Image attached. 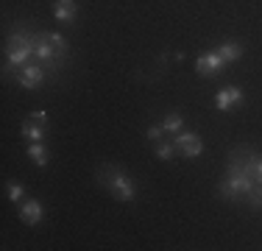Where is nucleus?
<instances>
[{
  "mask_svg": "<svg viewBox=\"0 0 262 251\" xmlns=\"http://www.w3.org/2000/svg\"><path fill=\"white\" fill-rule=\"evenodd\" d=\"M257 151L240 145L229 154V168H226V179L217 184V196L226 201H237L240 196H248L257 184Z\"/></svg>",
  "mask_w": 262,
  "mask_h": 251,
  "instance_id": "1",
  "label": "nucleus"
},
{
  "mask_svg": "<svg viewBox=\"0 0 262 251\" xmlns=\"http://www.w3.org/2000/svg\"><path fill=\"white\" fill-rule=\"evenodd\" d=\"M36 39H39V34H34V31H26V28H17L9 34V39H6V70H11V67H23L28 65V61H34V53H36Z\"/></svg>",
  "mask_w": 262,
  "mask_h": 251,
  "instance_id": "2",
  "label": "nucleus"
},
{
  "mask_svg": "<svg viewBox=\"0 0 262 251\" xmlns=\"http://www.w3.org/2000/svg\"><path fill=\"white\" fill-rule=\"evenodd\" d=\"M98 181H101L117 201H123V204H131V201L137 198V184L123 168H115V165L101 168V171H98Z\"/></svg>",
  "mask_w": 262,
  "mask_h": 251,
  "instance_id": "3",
  "label": "nucleus"
},
{
  "mask_svg": "<svg viewBox=\"0 0 262 251\" xmlns=\"http://www.w3.org/2000/svg\"><path fill=\"white\" fill-rule=\"evenodd\" d=\"M173 145H176V151H182L184 159H198V156L204 154L201 137H198L195 131H187V129H182L179 134H173Z\"/></svg>",
  "mask_w": 262,
  "mask_h": 251,
  "instance_id": "4",
  "label": "nucleus"
},
{
  "mask_svg": "<svg viewBox=\"0 0 262 251\" xmlns=\"http://www.w3.org/2000/svg\"><path fill=\"white\" fill-rule=\"evenodd\" d=\"M45 78H48V73H45V67H42V61H28V65H23L20 70H17V84L26 87V90L39 87Z\"/></svg>",
  "mask_w": 262,
  "mask_h": 251,
  "instance_id": "5",
  "label": "nucleus"
},
{
  "mask_svg": "<svg viewBox=\"0 0 262 251\" xmlns=\"http://www.w3.org/2000/svg\"><path fill=\"white\" fill-rule=\"evenodd\" d=\"M223 67H226V61L217 56V50H209V53H201L195 59V73L204 75V78H215V75L223 73Z\"/></svg>",
  "mask_w": 262,
  "mask_h": 251,
  "instance_id": "6",
  "label": "nucleus"
},
{
  "mask_svg": "<svg viewBox=\"0 0 262 251\" xmlns=\"http://www.w3.org/2000/svg\"><path fill=\"white\" fill-rule=\"evenodd\" d=\"M61 56H64V50H59L56 45H51V42L42 36V31H39V39H36V53H34V61H42V65H48V67H56L61 61Z\"/></svg>",
  "mask_w": 262,
  "mask_h": 251,
  "instance_id": "7",
  "label": "nucleus"
},
{
  "mask_svg": "<svg viewBox=\"0 0 262 251\" xmlns=\"http://www.w3.org/2000/svg\"><path fill=\"white\" fill-rule=\"evenodd\" d=\"M243 90L240 87H223V90H217V95H215V109L217 112H229L234 103H243Z\"/></svg>",
  "mask_w": 262,
  "mask_h": 251,
  "instance_id": "8",
  "label": "nucleus"
},
{
  "mask_svg": "<svg viewBox=\"0 0 262 251\" xmlns=\"http://www.w3.org/2000/svg\"><path fill=\"white\" fill-rule=\"evenodd\" d=\"M20 218H23V223H28V226L42 223V218H45V206H42V201L39 198L23 201L20 204Z\"/></svg>",
  "mask_w": 262,
  "mask_h": 251,
  "instance_id": "9",
  "label": "nucleus"
},
{
  "mask_svg": "<svg viewBox=\"0 0 262 251\" xmlns=\"http://www.w3.org/2000/svg\"><path fill=\"white\" fill-rule=\"evenodd\" d=\"M53 17L59 23H73L78 17V3L76 0H56L53 3Z\"/></svg>",
  "mask_w": 262,
  "mask_h": 251,
  "instance_id": "10",
  "label": "nucleus"
},
{
  "mask_svg": "<svg viewBox=\"0 0 262 251\" xmlns=\"http://www.w3.org/2000/svg\"><path fill=\"white\" fill-rule=\"evenodd\" d=\"M243 53H246V48H243L240 42H234V39H226V42H221V45H217V56H221V59L226 61V65L237 61Z\"/></svg>",
  "mask_w": 262,
  "mask_h": 251,
  "instance_id": "11",
  "label": "nucleus"
},
{
  "mask_svg": "<svg viewBox=\"0 0 262 251\" xmlns=\"http://www.w3.org/2000/svg\"><path fill=\"white\" fill-rule=\"evenodd\" d=\"M20 134L26 137V140H31V142H42L45 140V123H36V120H26L20 126Z\"/></svg>",
  "mask_w": 262,
  "mask_h": 251,
  "instance_id": "12",
  "label": "nucleus"
},
{
  "mask_svg": "<svg viewBox=\"0 0 262 251\" xmlns=\"http://www.w3.org/2000/svg\"><path fill=\"white\" fill-rule=\"evenodd\" d=\"M28 156H31V162H34L36 168H45L48 159H51V154H48L45 142H31V145H28Z\"/></svg>",
  "mask_w": 262,
  "mask_h": 251,
  "instance_id": "13",
  "label": "nucleus"
},
{
  "mask_svg": "<svg viewBox=\"0 0 262 251\" xmlns=\"http://www.w3.org/2000/svg\"><path fill=\"white\" fill-rule=\"evenodd\" d=\"M162 129H165V134H179V131L184 129V117L179 115V112H170V115L162 117Z\"/></svg>",
  "mask_w": 262,
  "mask_h": 251,
  "instance_id": "14",
  "label": "nucleus"
},
{
  "mask_svg": "<svg viewBox=\"0 0 262 251\" xmlns=\"http://www.w3.org/2000/svg\"><path fill=\"white\" fill-rule=\"evenodd\" d=\"M173 151H176V145H173V137H170V140H159L157 142V159H162V162L173 159Z\"/></svg>",
  "mask_w": 262,
  "mask_h": 251,
  "instance_id": "15",
  "label": "nucleus"
},
{
  "mask_svg": "<svg viewBox=\"0 0 262 251\" xmlns=\"http://www.w3.org/2000/svg\"><path fill=\"white\" fill-rule=\"evenodd\" d=\"M6 190H9V201H14V204H23V201H26V187L17 184V181H11Z\"/></svg>",
  "mask_w": 262,
  "mask_h": 251,
  "instance_id": "16",
  "label": "nucleus"
},
{
  "mask_svg": "<svg viewBox=\"0 0 262 251\" xmlns=\"http://www.w3.org/2000/svg\"><path fill=\"white\" fill-rule=\"evenodd\" d=\"M42 36H45L51 45H56L59 50H67V39H64L61 34H56V31H42Z\"/></svg>",
  "mask_w": 262,
  "mask_h": 251,
  "instance_id": "17",
  "label": "nucleus"
},
{
  "mask_svg": "<svg viewBox=\"0 0 262 251\" xmlns=\"http://www.w3.org/2000/svg\"><path fill=\"white\" fill-rule=\"evenodd\" d=\"M246 198H248V206H251V210H262V184L254 187Z\"/></svg>",
  "mask_w": 262,
  "mask_h": 251,
  "instance_id": "18",
  "label": "nucleus"
},
{
  "mask_svg": "<svg viewBox=\"0 0 262 251\" xmlns=\"http://www.w3.org/2000/svg\"><path fill=\"white\" fill-rule=\"evenodd\" d=\"M145 137H148L151 142H159V140H165V129H162V123H159V126H148Z\"/></svg>",
  "mask_w": 262,
  "mask_h": 251,
  "instance_id": "19",
  "label": "nucleus"
},
{
  "mask_svg": "<svg viewBox=\"0 0 262 251\" xmlns=\"http://www.w3.org/2000/svg\"><path fill=\"white\" fill-rule=\"evenodd\" d=\"M31 120H36V123H48V112H45V109H34V112H31Z\"/></svg>",
  "mask_w": 262,
  "mask_h": 251,
  "instance_id": "20",
  "label": "nucleus"
},
{
  "mask_svg": "<svg viewBox=\"0 0 262 251\" xmlns=\"http://www.w3.org/2000/svg\"><path fill=\"white\" fill-rule=\"evenodd\" d=\"M257 181H262V154L257 156Z\"/></svg>",
  "mask_w": 262,
  "mask_h": 251,
  "instance_id": "21",
  "label": "nucleus"
}]
</instances>
